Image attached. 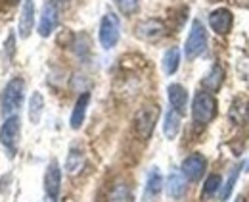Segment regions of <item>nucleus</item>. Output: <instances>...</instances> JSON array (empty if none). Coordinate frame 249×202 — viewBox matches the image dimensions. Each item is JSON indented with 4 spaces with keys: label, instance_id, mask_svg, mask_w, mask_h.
Listing matches in <instances>:
<instances>
[{
    "label": "nucleus",
    "instance_id": "3",
    "mask_svg": "<svg viewBox=\"0 0 249 202\" xmlns=\"http://www.w3.org/2000/svg\"><path fill=\"white\" fill-rule=\"evenodd\" d=\"M205 48H207V31H205V27L199 20H194L186 39L184 54H186L188 60H194V58L201 56L205 52Z\"/></svg>",
    "mask_w": 249,
    "mask_h": 202
},
{
    "label": "nucleus",
    "instance_id": "24",
    "mask_svg": "<svg viewBox=\"0 0 249 202\" xmlns=\"http://www.w3.org/2000/svg\"><path fill=\"white\" fill-rule=\"evenodd\" d=\"M240 169H242V166H236V168L230 171V177H228L226 185H222V191H220V201L226 202L228 199H230L232 189H234V185H236V179H238V175H240Z\"/></svg>",
    "mask_w": 249,
    "mask_h": 202
},
{
    "label": "nucleus",
    "instance_id": "14",
    "mask_svg": "<svg viewBox=\"0 0 249 202\" xmlns=\"http://www.w3.org/2000/svg\"><path fill=\"white\" fill-rule=\"evenodd\" d=\"M167 95H169V102H171V106L178 112V114H182L184 110H186L188 106V93L186 89L182 87V85H178V83H173V85H169V89H167Z\"/></svg>",
    "mask_w": 249,
    "mask_h": 202
},
{
    "label": "nucleus",
    "instance_id": "5",
    "mask_svg": "<svg viewBox=\"0 0 249 202\" xmlns=\"http://www.w3.org/2000/svg\"><path fill=\"white\" fill-rule=\"evenodd\" d=\"M19 135H21V121L18 116H10L4 120L2 127H0V142L2 146L8 150L10 158L16 154L18 150V142H19Z\"/></svg>",
    "mask_w": 249,
    "mask_h": 202
},
{
    "label": "nucleus",
    "instance_id": "23",
    "mask_svg": "<svg viewBox=\"0 0 249 202\" xmlns=\"http://www.w3.org/2000/svg\"><path fill=\"white\" fill-rule=\"evenodd\" d=\"M220 187H222V179H220V175H217V173L209 175V177L205 179V185H203V199H211V197H215L218 191H220Z\"/></svg>",
    "mask_w": 249,
    "mask_h": 202
},
{
    "label": "nucleus",
    "instance_id": "6",
    "mask_svg": "<svg viewBox=\"0 0 249 202\" xmlns=\"http://www.w3.org/2000/svg\"><path fill=\"white\" fill-rule=\"evenodd\" d=\"M119 37H121V23L115 14L107 12L100 21V44L106 50H109L119 42Z\"/></svg>",
    "mask_w": 249,
    "mask_h": 202
},
{
    "label": "nucleus",
    "instance_id": "12",
    "mask_svg": "<svg viewBox=\"0 0 249 202\" xmlns=\"http://www.w3.org/2000/svg\"><path fill=\"white\" fill-rule=\"evenodd\" d=\"M186 181L188 179L184 177L182 171H171L169 177H167V181H165V191H167L169 199H173V201L182 199L188 187Z\"/></svg>",
    "mask_w": 249,
    "mask_h": 202
},
{
    "label": "nucleus",
    "instance_id": "17",
    "mask_svg": "<svg viewBox=\"0 0 249 202\" xmlns=\"http://www.w3.org/2000/svg\"><path fill=\"white\" fill-rule=\"evenodd\" d=\"M163 177L161 171L157 168H152V171L148 173V181H146V197L148 199H156L159 197V193L163 191Z\"/></svg>",
    "mask_w": 249,
    "mask_h": 202
},
{
    "label": "nucleus",
    "instance_id": "25",
    "mask_svg": "<svg viewBox=\"0 0 249 202\" xmlns=\"http://www.w3.org/2000/svg\"><path fill=\"white\" fill-rule=\"evenodd\" d=\"M113 2H115V6L119 8V12L124 14V16L136 14V12H138V6H140L138 0H113Z\"/></svg>",
    "mask_w": 249,
    "mask_h": 202
},
{
    "label": "nucleus",
    "instance_id": "28",
    "mask_svg": "<svg viewBox=\"0 0 249 202\" xmlns=\"http://www.w3.org/2000/svg\"><path fill=\"white\" fill-rule=\"evenodd\" d=\"M248 171H249V166H248Z\"/></svg>",
    "mask_w": 249,
    "mask_h": 202
},
{
    "label": "nucleus",
    "instance_id": "20",
    "mask_svg": "<svg viewBox=\"0 0 249 202\" xmlns=\"http://www.w3.org/2000/svg\"><path fill=\"white\" fill-rule=\"evenodd\" d=\"M106 202H134V197H132V191L124 185V183H117L109 195H107V201Z\"/></svg>",
    "mask_w": 249,
    "mask_h": 202
},
{
    "label": "nucleus",
    "instance_id": "8",
    "mask_svg": "<svg viewBox=\"0 0 249 202\" xmlns=\"http://www.w3.org/2000/svg\"><path fill=\"white\" fill-rule=\"evenodd\" d=\"M60 189H62V169L56 160H52L44 173V191L50 201H58Z\"/></svg>",
    "mask_w": 249,
    "mask_h": 202
},
{
    "label": "nucleus",
    "instance_id": "27",
    "mask_svg": "<svg viewBox=\"0 0 249 202\" xmlns=\"http://www.w3.org/2000/svg\"><path fill=\"white\" fill-rule=\"evenodd\" d=\"M8 2H10V4H18L19 0H8Z\"/></svg>",
    "mask_w": 249,
    "mask_h": 202
},
{
    "label": "nucleus",
    "instance_id": "13",
    "mask_svg": "<svg viewBox=\"0 0 249 202\" xmlns=\"http://www.w3.org/2000/svg\"><path fill=\"white\" fill-rule=\"evenodd\" d=\"M35 27V4L33 0H25L21 6V14H19V21H18V29H19V37L27 39L33 33Z\"/></svg>",
    "mask_w": 249,
    "mask_h": 202
},
{
    "label": "nucleus",
    "instance_id": "26",
    "mask_svg": "<svg viewBox=\"0 0 249 202\" xmlns=\"http://www.w3.org/2000/svg\"><path fill=\"white\" fill-rule=\"evenodd\" d=\"M48 2H52V4H54L58 10H62V8H65V6L69 4V0H48Z\"/></svg>",
    "mask_w": 249,
    "mask_h": 202
},
{
    "label": "nucleus",
    "instance_id": "2",
    "mask_svg": "<svg viewBox=\"0 0 249 202\" xmlns=\"http://www.w3.org/2000/svg\"><path fill=\"white\" fill-rule=\"evenodd\" d=\"M157 118H159V108L154 104L144 106L136 112V116H134V133L140 141H146V139L152 137L154 127L157 123Z\"/></svg>",
    "mask_w": 249,
    "mask_h": 202
},
{
    "label": "nucleus",
    "instance_id": "4",
    "mask_svg": "<svg viewBox=\"0 0 249 202\" xmlns=\"http://www.w3.org/2000/svg\"><path fill=\"white\" fill-rule=\"evenodd\" d=\"M217 114V101L209 93H197L192 102V118L197 123H209Z\"/></svg>",
    "mask_w": 249,
    "mask_h": 202
},
{
    "label": "nucleus",
    "instance_id": "15",
    "mask_svg": "<svg viewBox=\"0 0 249 202\" xmlns=\"http://www.w3.org/2000/svg\"><path fill=\"white\" fill-rule=\"evenodd\" d=\"M90 104V93H83L77 102H75V108L71 112V127L73 129H79L85 121V116H87V108Z\"/></svg>",
    "mask_w": 249,
    "mask_h": 202
},
{
    "label": "nucleus",
    "instance_id": "22",
    "mask_svg": "<svg viewBox=\"0 0 249 202\" xmlns=\"http://www.w3.org/2000/svg\"><path fill=\"white\" fill-rule=\"evenodd\" d=\"M42 110H44V99L40 93H33L31 101H29V120L33 123H38L42 118Z\"/></svg>",
    "mask_w": 249,
    "mask_h": 202
},
{
    "label": "nucleus",
    "instance_id": "16",
    "mask_svg": "<svg viewBox=\"0 0 249 202\" xmlns=\"http://www.w3.org/2000/svg\"><path fill=\"white\" fill-rule=\"evenodd\" d=\"M180 123H182V120H180V114L175 110V108H171V110H167V114H165V123H163V133L167 139H177V135L180 131Z\"/></svg>",
    "mask_w": 249,
    "mask_h": 202
},
{
    "label": "nucleus",
    "instance_id": "21",
    "mask_svg": "<svg viewBox=\"0 0 249 202\" xmlns=\"http://www.w3.org/2000/svg\"><path fill=\"white\" fill-rule=\"evenodd\" d=\"M222 81H224V71H222V67L215 64V66L211 67V71L207 73V77L203 79V85L209 89V91H218L220 89V85H222Z\"/></svg>",
    "mask_w": 249,
    "mask_h": 202
},
{
    "label": "nucleus",
    "instance_id": "10",
    "mask_svg": "<svg viewBox=\"0 0 249 202\" xmlns=\"http://www.w3.org/2000/svg\"><path fill=\"white\" fill-rule=\"evenodd\" d=\"M205 169H207V160L201 154H192V156H188L186 160L182 162V169L180 171L184 173V177H186L188 181L196 183V181H199L203 177Z\"/></svg>",
    "mask_w": 249,
    "mask_h": 202
},
{
    "label": "nucleus",
    "instance_id": "11",
    "mask_svg": "<svg viewBox=\"0 0 249 202\" xmlns=\"http://www.w3.org/2000/svg\"><path fill=\"white\" fill-rule=\"evenodd\" d=\"M232 23H234V16H232V12L226 10V8H217V10H213L211 16H209V25H211V29L217 35L230 33Z\"/></svg>",
    "mask_w": 249,
    "mask_h": 202
},
{
    "label": "nucleus",
    "instance_id": "1",
    "mask_svg": "<svg viewBox=\"0 0 249 202\" xmlns=\"http://www.w3.org/2000/svg\"><path fill=\"white\" fill-rule=\"evenodd\" d=\"M23 93H25V83H23L21 77H14V79H10V83L4 87L0 104H2V114H4L6 118L16 116V112L21 108L23 97H25Z\"/></svg>",
    "mask_w": 249,
    "mask_h": 202
},
{
    "label": "nucleus",
    "instance_id": "18",
    "mask_svg": "<svg viewBox=\"0 0 249 202\" xmlns=\"http://www.w3.org/2000/svg\"><path fill=\"white\" fill-rule=\"evenodd\" d=\"M163 71L167 73V75H173V73H177V69L180 66V50L177 48V46H173V48H169L167 52H165V56H163Z\"/></svg>",
    "mask_w": 249,
    "mask_h": 202
},
{
    "label": "nucleus",
    "instance_id": "9",
    "mask_svg": "<svg viewBox=\"0 0 249 202\" xmlns=\"http://www.w3.org/2000/svg\"><path fill=\"white\" fill-rule=\"evenodd\" d=\"M165 33H167L165 23H163L161 20H156V18L146 20V21L138 23V27H136V35H138L142 40H148V42H156L159 39H163Z\"/></svg>",
    "mask_w": 249,
    "mask_h": 202
},
{
    "label": "nucleus",
    "instance_id": "19",
    "mask_svg": "<svg viewBox=\"0 0 249 202\" xmlns=\"http://www.w3.org/2000/svg\"><path fill=\"white\" fill-rule=\"evenodd\" d=\"M85 166V154L79 150V148H71L69 154H67V160H65V169L67 173L71 175H77Z\"/></svg>",
    "mask_w": 249,
    "mask_h": 202
},
{
    "label": "nucleus",
    "instance_id": "7",
    "mask_svg": "<svg viewBox=\"0 0 249 202\" xmlns=\"http://www.w3.org/2000/svg\"><path fill=\"white\" fill-rule=\"evenodd\" d=\"M58 21H60V10L52 4V2H46L42 6V12H40V18H38V27L36 31L40 37H50L54 33V29L58 27Z\"/></svg>",
    "mask_w": 249,
    "mask_h": 202
}]
</instances>
